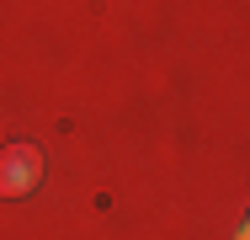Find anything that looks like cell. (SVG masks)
Here are the masks:
<instances>
[{
    "label": "cell",
    "mask_w": 250,
    "mask_h": 240,
    "mask_svg": "<svg viewBox=\"0 0 250 240\" xmlns=\"http://www.w3.org/2000/svg\"><path fill=\"white\" fill-rule=\"evenodd\" d=\"M38 182H43V155L32 144L0 149V197H27Z\"/></svg>",
    "instance_id": "cell-1"
}]
</instances>
